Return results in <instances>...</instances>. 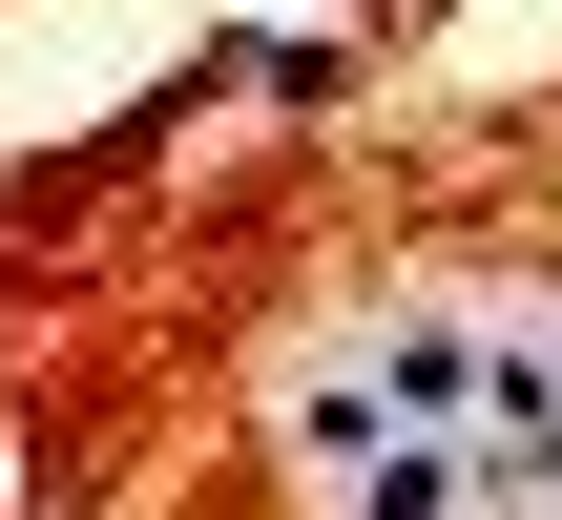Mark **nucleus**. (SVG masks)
<instances>
[{
  "label": "nucleus",
  "mask_w": 562,
  "mask_h": 520,
  "mask_svg": "<svg viewBox=\"0 0 562 520\" xmlns=\"http://www.w3.org/2000/svg\"><path fill=\"white\" fill-rule=\"evenodd\" d=\"M375 396H396V417H480V334H459V313H396V334H375Z\"/></svg>",
  "instance_id": "f257e3e1"
}]
</instances>
